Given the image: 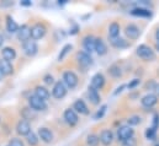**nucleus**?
Listing matches in <instances>:
<instances>
[{
  "label": "nucleus",
  "mask_w": 159,
  "mask_h": 146,
  "mask_svg": "<svg viewBox=\"0 0 159 146\" xmlns=\"http://www.w3.org/2000/svg\"><path fill=\"white\" fill-rule=\"evenodd\" d=\"M136 54H137V57H139L142 60H144V62H153L154 59H156V53H154V50L149 47V45H147V44H141V45H138L137 47V49H136Z\"/></svg>",
  "instance_id": "1"
},
{
  "label": "nucleus",
  "mask_w": 159,
  "mask_h": 146,
  "mask_svg": "<svg viewBox=\"0 0 159 146\" xmlns=\"http://www.w3.org/2000/svg\"><path fill=\"white\" fill-rule=\"evenodd\" d=\"M134 135V130L132 129V127L129 125H123V127H120L117 129V139L119 141H126L128 139H132Z\"/></svg>",
  "instance_id": "2"
},
{
  "label": "nucleus",
  "mask_w": 159,
  "mask_h": 146,
  "mask_svg": "<svg viewBox=\"0 0 159 146\" xmlns=\"http://www.w3.org/2000/svg\"><path fill=\"white\" fill-rule=\"evenodd\" d=\"M78 81H79L78 76H77V74L74 73V71L68 70V71L63 73V82H64V85L68 88H74L78 85Z\"/></svg>",
  "instance_id": "3"
},
{
  "label": "nucleus",
  "mask_w": 159,
  "mask_h": 146,
  "mask_svg": "<svg viewBox=\"0 0 159 146\" xmlns=\"http://www.w3.org/2000/svg\"><path fill=\"white\" fill-rule=\"evenodd\" d=\"M22 49H24V53L27 57H35L37 54V52H39V45H37L36 41L29 39L22 44Z\"/></svg>",
  "instance_id": "4"
},
{
  "label": "nucleus",
  "mask_w": 159,
  "mask_h": 146,
  "mask_svg": "<svg viewBox=\"0 0 159 146\" xmlns=\"http://www.w3.org/2000/svg\"><path fill=\"white\" fill-rule=\"evenodd\" d=\"M66 95H67V86L64 85L63 81H57L53 86L52 96L57 100H62L63 97H66Z\"/></svg>",
  "instance_id": "5"
},
{
  "label": "nucleus",
  "mask_w": 159,
  "mask_h": 146,
  "mask_svg": "<svg viewBox=\"0 0 159 146\" xmlns=\"http://www.w3.org/2000/svg\"><path fill=\"white\" fill-rule=\"evenodd\" d=\"M63 118L66 120L67 124H69L70 127H74L78 124L79 122V117H78V113L73 108H68V110H64V114H63Z\"/></svg>",
  "instance_id": "6"
},
{
  "label": "nucleus",
  "mask_w": 159,
  "mask_h": 146,
  "mask_svg": "<svg viewBox=\"0 0 159 146\" xmlns=\"http://www.w3.org/2000/svg\"><path fill=\"white\" fill-rule=\"evenodd\" d=\"M29 105L34 110H47V103L46 101H42L35 95L29 97Z\"/></svg>",
  "instance_id": "7"
},
{
  "label": "nucleus",
  "mask_w": 159,
  "mask_h": 146,
  "mask_svg": "<svg viewBox=\"0 0 159 146\" xmlns=\"http://www.w3.org/2000/svg\"><path fill=\"white\" fill-rule=\"evenodd\" d=\"M77 60H78L79 65H81L83 68H89L94 63L91 55L89 53H86V52H79V53H77Z\"/></svg>",
  "instance_id": "8"
},
{
  "label": "nucleus",
  "mask_w": 159,
  "mask_h": 146,
  "mask_svg": "<svg viewBox=\"0 0 159 146\" xmlns=\"http://www.w3.org/2000/svg\"><path fill=\"white\" fill-rule=\"evenodd\" d=\"M46 32H47V30H46L44 25H42V24H36V25H34V26L31 27V38H32L34 41L41 39V38L44 37Z\"/></svg>",
  "instance_id": "9"
},
{
  "label": "nucleus",
  "mask_w": 159,
  "mask_h": 146,
  "mask_svg": "<svg viewBox=\"0 0 159 146\" xmlns=\"http://www.w3.org/2000/svg\"><path fill=\"white\" fill-rule=\"evenodd\" d=\"M157 103H158V97H157L154 93H148V95L143 96L142 100H141V105H142L144 108H152V107H154Z\"/></svg>",
  "instance_id": "10"
},
{
  "label": "nucleus",
  "mask_w": 159,
  "mask_h": 146,
  "mask_svg": "<svg viewBox=\"0 0 159 146\" xmlns=\"http://www.w3.org/2000/svg\"><path fill=\"white\" fill-rule=\"evenodd\" d=\"M16 131L21 136H27L31 133V125H30V123L27 120H25V119H21L17 123V125H16Z\"/></svg>",
  "instance_id": "11"
},
{
  "label": "nucleus",
  "mask_w": 159,
  "mask_h": 146,
  "mask_svg": "<svg viewBox=\"0 0 159 146\" xmlns=\"http://www.w3.org/2000/svg\"><path fill=\"white\" fill-rule=\"evenodd\" d=\"M105 85V76L101 73H96L91 77V82H90V87L95 88V90H101Z\"/></svg>",
  "instance_id": "12"
},
{
  "label": "nucleus",
  "mask_w": 159,
  "mask_h": 146,
  "mask_svg": "<svg viewBox=\"0 0 159 146\" xmlns=\"http://www.w3.org/2000/svg\"><path fill=\"white\" fill-rule=\"evenodd\" d=\"M99 139H100V143L104 146H110L114 141V133L110 129H104L100 133Z\"/></svg>",
  "instance_id": "13"
},
{
  "label": "nucleus",
  "mask_w": 159,
  "mask_h": 146,
  "mask_svg": "<svg viewBox=\"0 0 159 146\" xmlns=\"http://www.w3.org/2000/svg\"><path fill=\"white\" fill-rule=\"evenodd\" d=\"M125 33H126L127 38H129V39L134 41V39H137V38L139 37L141 31H139V28H138L136 25L129 24V25H127V26H126V28H125Z\"/></svg>",
  "instance_id": "14"
},
{
  "label": "nucleus",
  "mask_w": 159,
  "mask_h": 146,
  "mask_svg": "<svg viewBox=\"0 0 159 146\" xmlns=\"http://www.w3.org/2000/svg\"><path fill=\"white\" fill-rule=\"evenodd\" d=\"M95 41L96 38L94 36H85L83 38V47L86 53H93L95 52Z\"/></svg>",
  "instance_id": "15"
},
{
  "label": "nucleus",
  "mask_w": 159,
  "mask_h": 146,
  "mask_svg": "<svg viewBox=\"0 0 159 146\" xmlns=\"http://www.w3.org/2000/svg\"><path fill=\"white\" fill-rule=\"evenodd\" d=\"M17 38L22 43L31 39V27H29V25H22L17 31Z\"/></svg>",
  "instance_id": "16"
},
{
  "label": "nucleus",
  "mask_w": 159,
  "mask_h": 146,
  "mask_svg": "<svg viewBox=\"0 0 159 146\" xmlns=\"http://www.w3.org/2000/svg\"><path fill=\"white\" fill-rule=\"evenodd\" d=\"M129 12L132 16H136V17H151L152 16V12L147 7H143V6H137L132 9Z\"/></svg>",
  "instance_id": "17"
},
{
  "label": "nucleus",
  "mask_w": 159,
  "mask_h": 146,
  "mask_svg": "<svg viewBox=\"0 0 159 146\" xmlns=\"http://www.w3.org/2000/svg\"><path fill=\"white\" fill-rule=\"evenodd\" d=\"M39 136H40L41 140L43 143H46V144H49L53 140V134L48 128H40L39 129Z\"/></svg>",
  "instance_id": "18"
},
{
  "label": "nucleus",
  "mask_w": 159,
  "mask_h": 146,
  "mask_svg": "<svg viewBox=\"0 0 159 146\" xmlns=\"http://www.w3.org/2000/svg\"><path fill=\"white\" fill-rule=\"evenodd\" d=\"M73 110H75L77 113H80V114H84V115H88L89 114V108L88 106L85 105V102L83 100H77L73 105Z\"/></svg>",
  "instance_id": "19"
},
{
  "label": "nucleus",
  "mask_w": 159,
  "mask_h": 146,
  "mask_svg": "<svg viewBox=\"0 0 159 146\" xmlns=\"http://www.w3.org/2000/svg\"><path fill=\"white\" fill-rule=\"evenodd\" d=\"M1 54H2L4 60L10 62V63L16 58V52H15V49L11 48V47H5V48L2 49V52H1Z\"/></svg>",
  "instance_id": "20"
},
{
  "label": "nucleus",
  "mask_w": 159,
  "mask_h": 146,
  "mask_svg": "<svg viewBox=\"0 0 159 146\" xmlns=\"http://www.w3.org/2000/svg\"><path fill=\"white\" fill-rule=\"evenodd\" d=\"M88 97H89V100H90V102H91L93 105L98 106V105L100 103V95H99L98 90H95V88H93V87H90V86H89V88H88Z\"/></svg>",
  "instance_id": "21"
},
{
  "label": "nucleus",
  "mask_w": 159,
  "mask_h": 146,
  "mask_svg": "<svg viewBox=\"0 0 159 146\" xmlns=\"http://www.w3.org/2000/svg\"><path fill=\"white\" fill-rule=\"evenodd\" d=\"M35 96L39 97L42 101H47L51 95H49V91H48L46 87H43V86H37V87L35 88Z\"/></svg>",
  "instance_id": "22"
},
{
  "label": "nucleus",
  "mask_w": 159,
  "mask_h": 146,
  "mask_svg": "<svg viewBox=\"0 0 159 146\" xmlns=\"http://www.w3.org/2000/svg\"><path fill=\"white\" fill-rule=\"evenodd\" d=\"M95 52L99 55H105L107 53V47L101 38H96V41H95Z\"/></svg>",
  "instance_id": "23"
},
{
  "label": "nucleus",
  "mask_w": 159,
  "mask_h": 146,
  "mask_svg": "<svg viewBox=\"0 0 159 146\" xmlns=\"http://www.w3.org/2000/svg\"><path fill=\"white\" fill-rule=\"evenodd\" d=\"M0 73L2 75H11L14 73L12 64L6 60H0Z\"/></svg>",
  "instance_id": "24"
},
{
  "label": "nucleus",
  "mask_w": 159,
  "mask_h": 146,
  "mask_svg": "<svg viewBox=\"0 0 159 146\" xmlns=\"http://www.w3.org/2000/svg\"><path fill=\"white\" fill-rule=\"evenodd\" d=\"M120 25L117 22H112L110 26H109V38L110 39H115V38H119L120 36Z\"/></svg>",
  "instance_id": "25"
},
{
  "label": "nucleus",
  "mask_w": 159,
  "mask_h": 146,
  "mask_svg": "<svg viewBox=\"0 0 159 146\" xmlns=\"http://www.w3.org/2000/svg\"><path fill=\"white\" fill-rule=\"evenodd\" d=\"M110 42H111V45L115 47V48H117V49H123V48L129 47V43L126 39L120 38V37L119 38H115V39H110Z\"/></svg>",
  "instance_id": "26"
},
{
  "label": "nucleus",
  "mask_w": 159,
  "mask_h": 146,
  "mask_svg": "<svg viewBox=\"0 0 159 146\" xmlns=\"http://www.w3.org/2000/svg\"><path fill=\"white\" fill-rule=\"evenodd\" d=\"M6 28H7V31L10 32V33H17V31H19V25L16 24V21H14V19L12 17H10V16H7L6 17Z\"/></svg>",
  "instance_id": "27"
},
{
  "label": "nucleus",
  "mask_w": 159,
  "mask_h": 146,
  "mask_svg": "<svg viewBox=\"0 0 159 146\" xmlns=\"http://www.w3.org/2000/svg\"><path fill=\"white\" fill-rule=\"evenodd\" d=\"M109 74H110L112 77H115V79H119V77L122 76L121 68H120L119 65H116V64H114V65H111V67L109 68Z\"/></svg>",
  "instance_id": "28"
},
{
  "label": "nucleus",
  "mask_w": 159,
  "mask_h": 146,
  "mask_svg": "<svg viewBox=\"0 0 159 146\" xmlns=\"http://www.w3.org/2000/svg\"><path fill=\"white\" fill-rule=\"evenodd\" d=\"M99 143H100V139H99L98 135H95V134L88 135V138H86V144H88V146H98Z\"/></svg>",
  "instance_id": "29"
},
{
  "label": "nucleus",
  "mask_w": 159,
  "mask_h": 146,
  "mask_svg": "<svg viewBox=\"0 0 159 146\" xmlns=\"http://www.w3.org/2000/svg\"><path fill=\"white\" fill-rule=\"evenodd\" d=\"M72 48H73L72 44H66V45L62 48V50H61V53H59V55H58V62H62V60L66 58V55L72 50Z\"/></svg>",
  "instance_id": "30"
},
{
  "label": "nucleus",
  "mask_w": 159,
  "mask_h": 146,
  "mask_svg": "<svg viewBox=\"0 0 159 146\" xmlns=\"http://www.w3.org/2000/svg\"><path fill=\"white\" fill-rule=\"evenodd\" d=\"M26 140H27L29 145H31V146H36L39 144V138H37V135H36L35 133H32V131L26 136Z\"/></svg>",
  "instance_id": "31"
},
{
  "label": "nucleus",
  "mask_w": 159,
  "mask_h": 146,
  "mask_svg": "<svg viewBox=\"0 0 159 146\" xmlns=\"http://www.w3.org/2000/svg\"><path fill=\"white\" fill-rule=\"evenodd\" d=\"M106 110H107V106L106 105H102L101 107H100V110H98L96 113H95V115H94V119L95 120H99V119H101L102 117H104V114L106 113Z\"/></svg>",
  "instance_id": "32"
},
{
  "label": "nucleus",
  "mask_w": 159,
  "mask_h": 146,
  "mask_svg": "<svg viewBox=\"0 0 159 146\" xmlns=\"http://www.w3.org/2000/svg\"><path fill=\"white\" fill-rule=\"evenodd\" d=\"M139 123H141V117H138V115H132V117H129V118L127 119V124H128L129 127L138 125Z\"/></svg>",
  "instance_id": "33"
},
{
  "label": "nucleus",
  "mask_w": 159,
  "mask_h": 146,
  "mask_svg": "<svg viewBox=\"0 0 159 146\" xmlns=\"http://www.w3.org/2000/svg\"><path fill=\"white\" fill-rule=\"evenodd\" d=\"M156 134H157V131L153 130L152 128H148V129L146 130V138H147L148 140H154V139H156Z\"/></svg>",
  "instance_id": "34"
},
{
  "label": "nucleus",
  "mask_w": 159,
  "mask_h": 146,
  "mask_svg": "<svg viewBox=\"0 0 159 146\" xmlns=\"http://www.w3.org/2000/svg\"><path fill=\"white\" fill-rule=\"evenodd\" d=\"M158 127H159V114H154V117H153V124H152V129L153 130H156L157 131V129H158Z\"/></svg>",
  "instance_id": "35"
},
{
  "label": "nucleus",
  "mask_w": 159,
  "mask_h": 146,
  "mask_svg": "<svg viewBox=\"0 0 159 146\" xmlns=\"http://www.w3.org/2000/svg\"><path fill=\"white\" fill-rule=\"evenodd\" d=\"M43 81H44V84H47V85H52V84H56V82H54V80H53V76H52V75H49V74L44 75V77H43Z\"/></svg>",
  "instance_id": "36"
},
{
  "label": "nucleus",
  "mask_w": 159,
  "mask_h": 146,
  "mask_svg": "<svg viewBox=\"0 0 159 146\" xmlns=\"http://www.w3.org/2000/svg\"><path fill=\"white\" fill-rule=\"evenodd\" d=\"M9 146H25V145H24V143L20 139H12L9 143Z\"/></svg>",
  "instance_id": "37"
},
{
  "label": "nucleus",
  "mask_w": 159,
  "mask_h": 146,
  "mask_svg": "<svg viewBox=\"0 0 159 146\" xmlns=\"http://www.w3.org/2000/svg\"><path fill=\"white\" fill-rule=\"evenodd\" d=\"M139 82H141V80H139V79H134V80H132V81L128 84V88H129V90L134 88L137 85H139Z\"/></svg>",
  "instance_id": "38"
},
{
  "label": "nucleus",
  "mask_w": 159,
  "mask_h": 146,
  "mask_svg": "<svg viewBox=\"0 0 159 146\" xmlns=\"http://www.w3.org/2000/svg\"><path fill=\"white\" fill-rule=\"evenodd\" d=\"M122 144H123V146H136V140H134V138H132V139L123 141Z\"/></svg>",
  "instance_id": "39"
},
{
  "label": "nucleus",
  "mask_w": 159,
  "mask_h": 146,
  "mask_svg": "<svg viewBox=\"0 0 159 146\" xmlns=\"http://www.w3.org/2000/svg\"><path fill=\"white\" fill-rule=\"evenodd\" d=\"M125 87H126V85H121V86H119V87L116 88V91L114 92V95L116 96V95H119V93H121V92L123 91V88H125Z\"/></svg>",
  "instance_id": "40"
},
{
  "label": "nucleus",
  "mask_w": 159,
  "mask_h": 146,
  "mask_svg": "<svg viewBox=\"0 0 159 146\" xmlns=\"http://www.w3.org/2000/svg\"><path fill=\"white\" fill-rule=\"evenodd\" d=\"M20 4H21V6H31L32 5V2L30 0H21Z\"/></svg>",
  "instance_id": "41"
},
{
  "label": "nucleus",
  "mask_w": 159,
  "mask_h": 146,
  "mask_svg": "<svg viewBox=\"0 0 159 146\" xmlns=\"http://www.w3.org/2000/svg\"><path fill=\"white\" fill-rule=\"evenodd\" d=\"M153 90H154V95L159 98V82L154 85V88H153Z\"/></svg>",
  "instance_id": "42"
},
{
  "label": "nucleus",
  "mask_w": 159,
  "mask_h": 146,
  "mask_svg": "<svg viewBox=\"0 0 159 146\" xmlns=\"http://www.w3.org/2000/svg\"><path fill=\"white\" fill-rule=\"evenodd\" d=\"M156 38H157V43H159V28L157 30V32H156Z\"/></svg>",
  "instance_id": "43"
},
{
  "label": "nucleus",
  "mask_w": 159,
  "mask_h": 146,
  "mask_svg": "<svg viewBox=\"0 0 159 146\" xmlns=\"http://www.w3.org/2000/svg\"><path fill=\"white\" fill-rule=\"evenodd\" d=\"M2 43H4V37L0 35V47L2 45Z\"/></svg>",
  "instance_id": "44"
},
{
  "label": "nucleus",
  "mask_w": 159,
  "mask_h": 146,
  "mask_svg": "<svg viewBox=\"0 0 159 146\" xmlns=\"http://www.w3.org/2000/svg\"><path fill=\"white\" fill-rule=\"evenodd\" d=\"M67 1H68V0H59L58 4H59V5H61V4H67Z\"/></svg>",
  "instance_id": "45"
},
{
  "label": "nucleus",
  "mask_w": 159,
  "mask_h": 146,
  "mask_svg": "<svg viewBox=\"0 0 159 146\" xmlns=\"http://www.w3.org/2000/svg\"><path fill=\"white\" fill-rule=\"evenodd\" d=\"M156 48H157V49H158V50H159V43H157V45H156Z\"/></svg>",
  "instance_id": "46"
},
{
  "label": "nucleus",
  "mask_w": 159,
  "mask_h": 146,
  "mask_svg": "<svg viewBox=\"0 0 159 146\" xmlns=\"http://www.w3.org/2000/svg\"><path fill=\"white\" fill-rule=\"evenodd\" d=\"M1 77H2V74L0 73V81H1Z\"/></svg>",
  "instance_id": "47"
},
{
  "label": "nucleus",
  "mask_w": 159,
  "mask_h": 146,
  "mask_svg": "<svg viewBox=\"0 0 159 146\" xmlns=\"http://www.w3.org/2000/svg\"><path fill=\"white\" fill-rule=\"evenodd\" d=\"M157 146H159V145H157Z\"/></svg>",
  "instance_id": "48"
}]
</instances>
